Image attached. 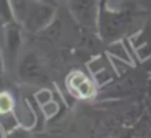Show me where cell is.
Instances as JSON below:
<instances>
[{
  "label": "cell",
  "mask_w": 151,
  "mask_h": 138,
  "mask_svg": "<svg viewBox=\"0 0 151 138\" xmlns=\"http://www.w3.org/2000/svg\"><path fill=\"white\" fill-rule=\"evenodd\" d=\"M149 93H150V96H151V82H150V86H149Z\"/></svg>",
  "instance_id": "cell-7"
},
{
  "label": "cell",
  "mask_w": 151,
  "mask_h": 138,
  "mask_svg": "<svg viewBox=\"0 0 151 138\" xmlns=\"http://www.w3.org/2000/svg\"><path fill=\"white\" fill-rule=\"evenodd\" d=\"M8 101H11V97L8 96L7 93H3L1 94V110H3V113H5L8 109L11 108V102H8Z\"/></svg>",
  "instance_id": "cell-6"
},
{
  "label": "cell",
  "mask_w": 151,
  "mask_h": 138,
  "mask_svg": "<svg viewBox=\"0 0 151 138\" xmlns=\"http://www.w3.org/2000/svg\"><path fill=\"white\" fill-rule=\"evenodd\" d=\"M150 110H151V105H150Z\"/></svg>",
  "instance_id": "cell-8"
},
{
  "label": "cell",
  "mask_w": 151,
  "mask_h": 138,
  "mask_svg": "<svg viewBox=\"0 0 151 138\" xmlns=\"http://www.w3.org/2000/svg\"><path fill=\"white\" fill-rule=\"evenodd\" d=\"M13 11L20 23L28 31L44 28L53 16V8L44 0H12Z\"/></svg>",
  "instance_id": "cell-1"
},
{
  "label": "cell",
  "mask_w": 151,
  "mask_h": 138,
  "mask_svg": "<svg viewBox=\"0 0 151 138\" xmlns=\"http://www.w3.org/2000/svg\"><path fill=\"white\" fill-rule=\"evenodd\" d=\"M130 23V15L127 12L106 13L101 17V32L102 36L107 40L117 39Z\"/></svg>",
  "instance_id": "cell-2"
},
{
  "label": "cell",
  "mask_w": 151,
  "mask_h": 138,
  "mask_svg": "<svg viewBox=\"0 0 151 138\" xmlns=\"http://www.w3.org/2000/svg\"><path fill=\"white\" fill-rule=\"evenodd\" d=\"M20 77L32 84H44L48 81L47 70L35 55H27L23 59L20 64Z\"/></svg>",
  "instance_id": "cell-4"
},
{
  "label": "cell",
  "mask_w": 151,
  "mask_h": 138,
  "mask_svg": "<svg viewBox=\"0 0 151 138\" xmlns=\"http://www.w3.org/2000/svg\"><path fill=\"white\" fill-rule=\"evenodd\" d=\"M68 88L76 96L81 98H88L94 93L93 82L89 80L88 76H85L82 72H73L68 77Z\"/></svg>",
  "instance_id": "cell-5"
},
{
  "label": "cell",
  "mask_w": 151,
  "mask_h": 138,
  "mask_svg": "<svg viewBox=\"0 0 151 138\" xmlns=\"http://www.w3.org/2000/svg\"><path fill=\"white\" fill-rule=\"evenodd\" d=\"M70 12L74 19L86 28H96L97 4L96 0H70Z\"/></svg>",
  "instance_id": "cell-3"
}]
</instances>
